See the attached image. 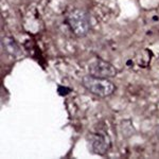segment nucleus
I'll use <instances>...</instances> for the list:
<instances>
[{
	"mask_svg": "<svg viewBox=\"0 0 159 159\" xmlns=\"http://www.w3.org/2000/svg\"><path fill=\"white\" fill-rule=\"evenodd\" d=\"M89 144H90V148L93 154L105 155L107 153V151L109 150L110 141L106 136L101 134H94L91 136Z\"/></svg>",
	"mask_w": 159,
	"mask_h": 159,
	"instance_id": "4",
	"label": "nucleus"
},
{
	"mask_svg": "<svg viewBox=\"0 0 159 159\" xmlns=\"http://www.w3.org/2000/svg\"><path fill=\"white\" fill-rule=\"evenodd\" d=\"M3 43H6V48L7 50L9 51L11 54H16V53H19L20 50H19V47L16 43L13 40V38H9V37H6L3 38Z\"/></svg>",
	"mask_w": 159,
	"mask_h": 159,
	"instance_id": "5",
	"label": "nucleus"
},
{
	"mask_svg": "<svg viewBox=\"0 0 159 159\" xmlns=\"http://www.w3.org/2000/svg\"><path fill=\"white\" fill-rule=\"evenodd\" d=\"M88 72L90 75L97 76V78L110 79L117 75L118 69L108 61L101 58H96L88 65Z\"/></svg>",
	"mask_w": 159,
	"mask_h": 159,
	"instance_id": "3",
	"label": "nucleus"
},
{
	"mask_svg": "<svg viewBox=\"0 0 159 159\" xmlns=\"http://www.w3.org/2000/svg\"><path fill=\"white\" fill-rule=\"evenodd\" d=\"M69 29L78 37H85L90 31V19L88 14L82 9H73L66 18Z\"/></svg>",
	"mask_w": 159,
	"mask_h": 159,
	"instance_id": "2",
	"label": "nucleus"
},
{
	"mask_svg": "<svg viewBox=\"0 0 159 159\" xmlns=\"http://www.w3.org/2000/svg\"><path fill=\"white\" fill-rule=\"evenodd\" d=\"M82 85L87 91L99 98H107L116 91L117 87L108 79L97 78L93 75H85L82 79Z\"/></svg>",
	"mask_w": 159,
	"mask_h": 159,
	"instance_id": "1",
	"label": "nucleus"
}]
</instances>
